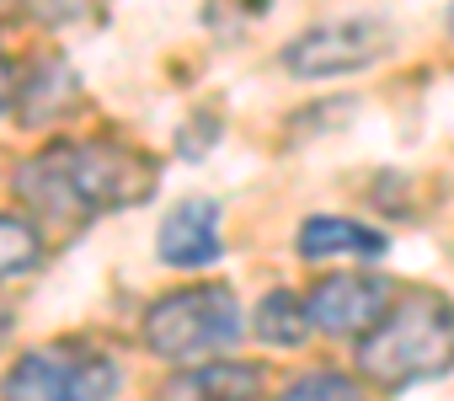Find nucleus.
<instances>
[{
	"instance_id": "obj_8",
	"label": "nucleus",
	"mask_w": 454,
	"mask_h": 401,
	"mask_svg": "<svg viewBox=\"0 0 454 401\" xmlns=\"http://www.w3.org/2000/svg\"><path fill=\"white\" fill-rule=\"evenodd\" d=\"M385 252H390L385 231L358 225V220L316 215V220L300 225V257H310V263H326V257H385Z\"/></svg>"
},
{
	"instance_id": "obj_12",
	"label": "nucleus",
	"mask_w": 454,
	"mask_h": 401,
	"mask_svg": "<svg viewBox=\"0 0 454 401\" xmlns=\"http://www.w3.org/2000/svg\"><path fill=\"white\" fill-rule=\"evenodd\" d=\"M284 401H364V390L348 374H337V369H316V374L294 380L284 390Z\"/></svg>"
},
{
	"instance_id": "obj_6",
	"label": "nucleus",
	"mask_w": 454,
	"mask_h": 401,
	"mask_svg": "<svg viewBox=\"0 0 454 401\" xmlns=\"http://www.w3.org/2000/svg\"><path fill=\"white\" fill-rule=\"evenodd\" d=\"M390 305V284L385 279H369V273H337V279H321L316 295L305 300V316L310 326L332 332V337H358L369 332Z\"/></svg>"
},
{
	"instance_id": "obj_15",
	"label": "nucleus",
	"mask_w": 454,
	"mask_h": 401,
	"mask_svg": "<svg viewBox=\"0 0 454 401\" xmlns=\"http://www.w3.org/2000/svg\"><path fill=\"white\" fill-rule=\"evenodd\" d=\"M6 332H12V311L0 305V342H6Z\"/></svg>"
},
{
	"instance_id": "obj_5",
	"label": "nucleus",
	"mask_w": 454,
	"mask_h": 401,
	"mask_svg": "<svg viewBox=\"0 0 454 401\" xmlns=\"http://www.w3.org/2000/svg\"><path fill=\"white\" fill-rule=\"evenodd\" d=\"M395 49L390 22L380 17H348V22H316L300 38L284 43V70L300 81H326V75H358L374 59Z\"/></svg>"
},
{
	"instance_id": "obj_3",
	"label": "nucleus",
	"mask_w": 454,
	"mask_h": 401,
	"mask_svg": "<svg viewBox=\"0 0 454 401\" xmlns=\"http://www.w3.org/2000/svg\"><path fill=\"white\" fill-rule=\"evenodd\" d=\"M247 332L241 300L224 284H203V289H182L166 295L145 311V348L155 358L171 364H192V358H214L224 348H236Z\"/></svg>"
},
{
	"instance_id": "obj_4",
	"label": "nucleus",
	"mask_w": 454,
	"mask_h": 401,
	"mask_svg": "<svg viewBox=\"0 0 454 401\" xmlns=\"http://www.w3.org/2000/svg\"><path fill=\"white\" fill-rule=\"evenodd\" d=\"M123 385V369L113 353L91 342H49L12 364L0 380V401H113Z\"/></svg>"
},
{
	"instance_id": "obj_10",
	"label": "nucleus",
	"mask_w": 454,
	"mask_h": 401,
	"mask_svg": "<svg viewBox=\"0 0 454 401\" xmlns=\"http://www.w3.org/2000/svg\"><path fill=\"white\" fill-rule=\"evenodd\" d=\"M252 332H257L262 342H273V348H300V342L310 337L305 300H294L289 289H273V295L257 305V316H252Z\"/></svg>"
},
{
	"instance_id": "obj_11",
	"label": "nucleus",
	"mask_w": 454,
	"mask_h": 401,
	"mask_svg": "<svg viewBox=\"0 0 454 401\" xmlns=\"http://www.w3.org/2000/svg\"><path fill=\"white\" fill-rule=\"evenodd\" d=\"M38 257H43V236H38V225L0 215V279L38 268Z\"/></svg>"
},
{
	"instance_id": "obj_2",
	"label": "nucleus",
	"mask_w": 454,
	"mask_h": 401,
	"mask_svg": "<svg viewBox=\"0 0 454 401\" xmlns=\"http://www.w3.org/2000/svg\"><path fill=\"white\" fill-rule=\"evenodd\" d=\"M358 369L385 390H406V385L449 374L454 369V300L433 289L406 295L358 342Z\"/></svg>"
},
{
	"instance_id": "obj_9",
	"label": "nucleus",
	"mask_w": 454,
	"mask_h": 401,
	"mask_svg": "<svg viewBox=\"0 0 454 401\" xmlns=\"http://www.w3.org/2000/svg\"><path fill=\"white\" fill-rule=\"evenodd\" d=\"M257 364H198L166 385V401H257Z\"/></svg>"
},
{
	"instance_id": "obj_13",
	"label": "nucleus",
	"mask_w": 454,
	"mask_h": 401,
	"mask_svg": "<svg viewBox=\"0 0 454 401\" xmlns=\"http://www.w3.org/2000/svg\"><path fill=\"white\" fill-rule=\"evenodd\" d=\"M22 6H27L33 17H43V22H54V28H65V22H75V17H86V6H91V0H22Z\"/></svg>"
},
{
	"instance_id": "obj_14",
	"label": "nucleus",
	"mask_w": 454,
	"mask_h": 401,
	"mask_svg": "<svg viewBox=\"0 0 454 401\" xmlns=\"http://www.w3.org/2000/svg\"><path fill=\"white\" fill-rule=\"evenodd\" d=\"M12 91H17V81H12V70H6V54H0V113L12 107Z\"/></svg>"
},
{
	"instance_id": "obj_1",
	"label": "nucleus",
	"mask_w": 454,
	"mask_h": 401,
	"mask_svg": "<svg viewBox=\"0 0 454 401\" xmlns=\"http://www.w3.org/2000/svg\"><path fill=\"white\" fill-rule=\"evenodd\" d=\"M17 193L49 225L70 231V225H91L97 215L145 204L155 193V166L139 150L107 145V139L54 145L27 166H17Z\"/></svg>"
},
{
	"instance_id": "obj_7",
	"label": "nucleus",
	"mask_w": 454,
	"mask_h": 401,
	"mask_svg": "<svg viewBox=\"0 0 454 401\" xmlns=\"http://www.w3.org/2000/svg\"><path fill=\"white\" fill-rule=\"evenodd\" d=\"M219 257V204L214 198H182L160 220V263L166 268H203Z\"/></svg>"
}]
</instances>
